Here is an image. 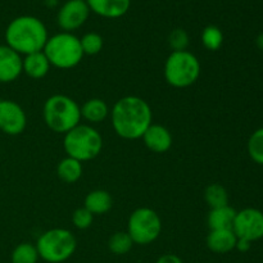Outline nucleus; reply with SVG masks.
<instances>
[{"mask_svg":"<svg viewBox=\"0 0 263 263\" xmlns=\"http://www.w3.org/2000/svg\"><path fill=\"white\" fill-rule=\"evenodd\" d=\"M112 197L105 190H94L86 195L84 207L92 215H104L112 208Z\"/></svg>","mask_w":263,"mask_h":263,"instance_id":"a211bd4d","label":"nucleus"},{"mask_svg":"<svg viewBox=\"0 0 263 263\" xmlns=\"http://www.w3.org/2000/svg\"><path fill=\"white\" fill-rule=\"evenodd\" d=\"M127 233L134 244L148 246L158 239L162 233V220L158 213L148 207L134 211L128 218Z\"/></svg>","mask_w":263,"mask_h":263,"instance_id":"6e6552de","label":"nucleus"},{"mask_svg":"<svg viewBox=\"0 0 263 263\" xmlns=\"http://www.w3.org/2000/svg\"><path fill=\"white\" fill-rule=\"evenodd\" d=\"M168 45L172 51H184L189 46V35L182 28H175L168 36Z\"/></svg>","mask_w":263,"mask_h":263,"instance_id":"bb28decb","label":"nucleus"},{"mask_svg":"<svg viewBox=\"0 0 263 263\" xmlns=\"http://www.w3.org/2000/svg\"><path fill=\"white\" fill-rule=\"evenodd\" d=\"M22 57L8 45H0V82H12L23 72Z\"/></svg>","mask_w":263,"mask_h":263,"instance_id":"f8f14e48","label":"nucleus"},{"mask_svg":"<svg viewBox=\"0 0 263 263\" xmlns=\"http://www.w3.org/2000/svg\"><path fill=\"white\" fill-rule=\"evenodd\" d=\"M92 220H94V215L90 213L85 207L77 208L72 215V222L80 230H86L91 226Z\"/></svg>","mask_w":263,"mask_h":263,"instance_id":"cd10ccee","label":"nucleus"},{"mask_svg":"<svg viewBox=\"0 0 263 263\" xmlns=\"http://www.w3.org/2000/svg\"><path fill=\"white\" fill-rule=\"evenodd\" d=\"M112 126L118 136L127 140L143 138L144 133L152 125L153 115L148 103L135 95L121 98L113 105Z\"/></svg>","mask_w":263,"mask_h":263,"instance_id":"f257e3e1","label":"nucleus"},{"mask_svg":"<svg viewBox=\"0 0 263 263\" xmlns=\"http://www.w3.org/2000/svg\"><path fill=\"white\" fill-rule=\"evenodd\" d=\"M200 76L199 59L190 51H172L164 63V79L174 87H187Z\"/></svg>","mask_w":263,"mask_h":263,"instance_id":"0eeeda50","label":"nucleus"},{"mask_svg":"<svg viewBox=\"0 0 263 263\" xmlns=\"http://www.w3.org/2000/svg\"><path fill=\"white\" fill-rule=\"evenodd\" d=\"M235 249H238L239 252H248L251 249V241L246 240V239H238Z\"/></svg>","mask_w":263,"mask_h":263,"instance_id":"c756f323","label":"nucleus"},{"mask_svg":"<svg viewBox=\"0 0 263 263\" xmlns=\"http://www.w3.org/2000/svg\"><path fill=\"white\" fill-rule=\"evenodd\" d=\"M141 139L144 140L146 148L149 151L154 152V153H166L172 146L171 133L168 131V128H166L162 125L152 123L148 127V130L144 133Z\"/></svg>","mask_w":263,"mask_h":263,"instance_id":"ddd939ff","label":"nucleus"},{"mask_svg":"<svg viewBox=\"0 0 263 263\" xmlns=\"http://www.w3.org/2000/svg\"><path fill=\"white\" fill-rule=\"evenodd\" d=\"M57 174L62 181L67 182V184H73L81 177L82 163L77 159L71 158V157H66L58 163Z\"/></svg>","mask_w":263,"mask_h":263,"instance_id":"aec40b11","label":"nucleus"},{"mask_svg":"<svg viewBox=\"0 0 263 263\" xmlns=\"http://www.w3.org/2000/svg\"><path fill=\"white\" fill-rule=\"evenodd\" d=\"M108 247H109V251L113 254L123 256V254L128 253L133 249L134 241L131 236L128 235L127 231H118V233L113 234L110 236L109 241H108Z\"/></svg>","mask_w":263,"mask_h":263,"instance_id":"4be33fe9","label":"nucleus"},{"mask_svg":"<svg viewBox=\"0 0 263 263\" xmlns=\"http://www.w3.org/2000/svg\"><path fill=\"white\" fill-rule=\"evenodd\" d=\"M236 235L233 230H211L207 236V247L213 253H229L236 246Z\"/></svg>","mask_w":263,"mask_h":263,"instance_id":"2eb2a0df","label":"nucleus"},{"mask_svg":"<svg viewBox=\"0 0 263 263\" xmlns=\"http://www.w3.org/2000/svg\"><path fill=\"white\" fill-rule=\"evenodd\" d=\"M85 2H86V0H85Z\"/></svg>","mask_w":263,"mask_h":263,"instance_id":"2f4dec72","label":"nucleus"},{"mask_svg":"<svg viewBox=\"0 0 263 263\" xmlns=\"http://www.w3.org/2000/svg\"><path fill=\"white\" fill-rule=\"evenodd\" d=\"M204 199L207 204L212 208L225 207L229 205L228 190L220 184H211L204 190Z\"/></svg>","mask_w":263,"mask_h":263,"instance_id":"412c9836","label":"nucleus"},{"mask_svg":"<svg viewBox=\"0 0 263 263\" xmlns=\"http://www.w3.org/2000/svg\"><path fill=\"white\" fill-rule=\"evenodd\" d=\"M63 146L67 157L82 162L98 157L103 148V138L99 131L90 125H77L64 134Z\"/></svg>","mask_w":263,"mask_h":263,"instance_id":"20e7f679","label":"nucleus"},{"mask_svg":"<svg viewBox=\"0 0 263 263\" xmlns=\"http://www.w3.org/2000/svg\"><path fill=\"white\" fill-rule=\"evenodd\" d=\"M236 211L230 205L212 208L208 213L207 222L211 230H233Z\"/></svg>","mask_w":263,"mask_h":263,"instance_id":"dca6fc26","label":"nucleus"},{"mask_svg":"<svg viewBox=\"0 0 263 263\" xmlns=\"http://www.w3.org/2000/svg\"><path fill=\"white\" fill-rule=\"evenodd\" d=\"M90 12L104 18L116 20L128 12L131 0H86Z\"/></svg>","mask_w":263,"mask_h":263,"instance_id":"4468645a","label":"nucleus"},{"mask_svg":"<svg viewBox=\"0 0 263 263\" xmlns=\"http://www.w3.org/2000/svg\"><path fill=\"white\" fill-rule=\"evenodd\" d=\"M84 55H97L103 49V37L97 32H87L80 39Z\"/></svg>","mask_w":263,"mask_h":263,"instance_id":"393cba45","label":"nucleus"},{"mask_svg":"<svg viewBox=\"0 0 263 263\" xmlns=\"http://www.w3.org/2000/svg\"><path fill=\"white\" fill-rule=\"evenodd\" d=\"M23 72L31 79H43L48 74L49 69H50V63H49L48 58L44 54V51H37V53L28 54L25 55L22 62Z\"/></svg>","mask_w":263,"mask_h":263,"instance_id":"f3484780","label":"nucleus"},{"mask_svg":"<svg viewBox=\"0 0 263 263\" xmlns=\"http://www.w3.org/2000/svg\"><path fill=\"white\" fill-rule=\"evenodd\" d=\"M156 263H184L182 259L176 254H163L157 259Z\"/></svg>","mask_w":263,"mask_h":263,"instance_id":"c85d7f7f","label":"nucleus"},{"mask_svg":"<svg viewBox=\"0 0 263 263\" xmlns=\"http://www.w3.org/2000/svg\"><path fill=\"white\" fill-rule=\"evenodd\" d=\"M248 152L256 163L263 164V128L252 134L248 141Z\"/></svg>","mask_w":263,"mask_h":263,"instance_id":"a878e982","label":"nucleus"},{"mask_svg":"<svg viewBox=\"0 0 263 263\" xmlns=\"http://www.w3.org/2000/svg\"><path fill=\"white\" fill-rule=\"evenodd\" d=\"M90 15V8L85 0H67L59 9L57 22L63 32H72L81 27Z\"/></svg>","mask_w":263,"mask_h":263,"instance_id":"9d476101","label":"nucleus"},{"mask_svg":"<svg viewBox=\"0 0 263 263\" xmlns=\"http://www.w3.org/2000/svg\"><path fill=\"white\" fill-rule=\"evenodd\" d=\"M109 115V108L103 99L92 98L86 100L81 107V118L90 123H100Z\"/></svg>","mask_w":263,"mask_h":263,"instance_id":"6ab92c4d","label":"nucleus"},{"mask_svg":"<svg viewBox=\"0 0 263 263\" xmlns=\"http://www.w3.org/2000/svg\"><path fill=\"white\" fill-rule=\"evenodd\" d=\"M43 51L50 66L61 69L73 68L84 58L80 39L72 32H59L50 36Z\"/></svg>","mask_w":263,"mask_h":263,"instance_id":"39448f33","label":"nucleus"},{"mask_svg":"<svg viewBox=\"0 0 263 263\" xmlns=\"http://www.w3.org/2000/svg\"><path fill=\"white\" fill-rule=\"evenodd\" d=\"M233 231L238 239L256 241L263 238V212L256 208H246L236 213Z\"/></svg>","mask_w":263,"mask_h":263,"instance_id":"1a4fd4ad","label":"nucleus"},{"mask_svg":"<svg viewBox=\"0 0 263 263\" xmlns=\"http://www.w3.org/2000/svg\"><path fill=\"white\" fill-rule=\"evenodd\" d=\"M27 126V116L18 103L0 100V130L8 135H20Z\"/></svg>","mask_w":263,"mask_h":263,"instance_id":"9b49d317","label":"nucleus"},{"mask_svg":"<svg viewBox=\"0 0 263 263\" xmlns=\"http://www.w3.org/2000/svg\"><path fill=\"white\" fill-rule=\"evenodd\" d=\"M76 247V238L67 229H51L45 231L36 243L39 257L48 263L66 262L73 256Z\"/></svg>","mask_w":263,"mask_h":263,"instance_id":"423d86ee","label":"nucleus"},{"mask_svg":"<svg viewBox=\"0 0 263 263\" xmlns=\"http://www.w3.org/2000/svg\"><path fill=\"white\" fill-rule=\"evenodd\" d=\"M44 121L51 131L67 134L80 125L81 107L72 98L63 94H55L48 98L43 108Z\"/></svg>","mask_w":263,"mask_h":263,"instance_id":"7ed1b4c3","label":"nucleus"},{"mask_svg":"<svg viewBox=\"0 0 263 263\" xmlns=\"http://www.w3.org/2000/svg\"><path fill=\"white\" fill-rule=\"evenodd\" d=\"M202 43L205 49L216 51L221 48L223 43V33L217 26H207L202 32Z\"/></svg>","mask_w":263,"mask_h":263,"instance_id":"b1692460","label":"nucleus"},{"mask_svg":"<svg viewBox=\"0 0 263 263\" xmlns=\"http://www.w3.org/2000/svg\"><path fill=\"white\" fill-rule=\"evenodd\" d=\"M48 39V30L44 22L33 15L14 18L5 30L7 45L21 55L43 51Z\"/></svg>","mask_w":263,"mask_h":263,"instance_id":"f03ea898","label":"nucleus"},{"mask_svg":"<svg viewBox=\"0 0 263 263\" xmlns=\"http://www.w3.org/2000/svg\"><path fill=\"white\" fill-rule=\"evenodd\" d=\"M39 258L37 248L31 243H21L12 253V263H37Z\"/></svg>","mask_w":263,"mask_h":263,"instance_id":"5701e85b","label":"nucleus"},{"mask_svg":"<svg viewBox=\"0 0 263 263\" xmlns=\"http://www.w3.org/2000/svg\"><path fill=\"white\" fill-rule=\"evenodd\" d=\"M256 44H257V46H258L259 50H262V51H263V32H262V33H259V35L257 36V39H256Z\"/></svg>","mask_w":263,"mask_h":263,"instance_id":"7c9ffc66","label":"nucleus"}]
</instances>
